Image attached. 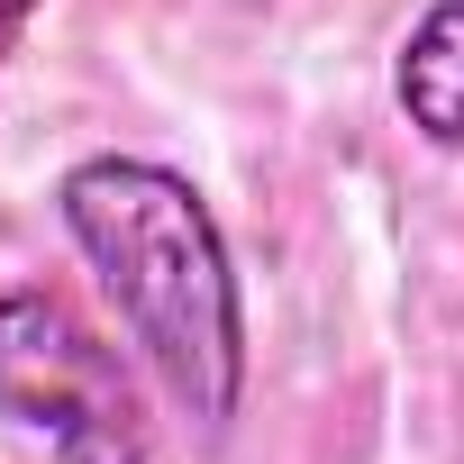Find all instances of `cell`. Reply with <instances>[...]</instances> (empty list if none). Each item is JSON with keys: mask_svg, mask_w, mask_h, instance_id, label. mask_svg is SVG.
Segmentation results:
<instances>
[{"mask_svg": "<svg viewBox=\"0 0 464 464\" xmlns=\"http://www.w3.org/2000/svg\"><path fill=\"white\" fill-rule=\"evenodd\" d=\"M55 218L101 274L164 401L200 437H227L246 410V292L200 182L155 155H82L55 182Z\"/></svg>", "mask_w": 464, "mask_h": 464, "instance_id": "1", "label": "cell"}, {"mask_svg": "<svg viewBox=\"0 0 464 464\" xmlns=\"http://www.w3.org/2000/svg\"><path fill=\"white\" fill-rule=\"evenodd\" d=\"M0 419L46 437L55 464H146V401L110 337L82 328V310L46 283L0 292Z\"/></svg>", "mask_w": 464, "mask_h": 464, "instance_id": "2", "label": "cell"}, {"mask_svg": "<svg viewBox=\"0 0 464 464\" xmlns=\"http://www.w3.org/2000/svg\"><path fill=\"white\" fill-rule=\"evenodd\" d=\"M392 101L419 128V146L464 155V0H428L392 55Z\"/></svg>", "mask_w": 464, "mask_h": 464, "instance_id": "3", "label": "cell"}, {"mask_svg": "<svg viewBox=\"0 0 464 464\" xmlns=\"http://www.w3.org/2000/svg\"><path fill=\"white\" fill-rule=\"evenodd\" d=\"M37 10H46V0H0V55L28 37V19H37Z\"/></svg>", "mask_w": 464, "mask_h": 464, "instance_id": "4", "label": "cell"}]
</instances>
